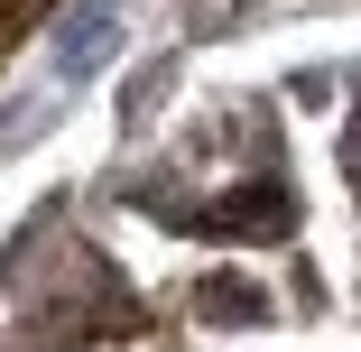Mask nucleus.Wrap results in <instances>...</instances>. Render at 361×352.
Wrapping results in <instances>:
<instances>
[{
	"label": "nucleus",
	"mask_w": 361,
	"mask_h": 352,
	"mask_svg": "<svg viewBox=\"0 0 361 352\" xmlns=\"http://www.w3.org/2000/svg\"><path fill=\"white\" fill-rule=\"evenodd\" d=\"M195 10H213V0H195Z\"/></svg>",
	"instance_id": "nucleus-4"
},
{
	"label": "nucleus",
	"mask_w": 361,
	"mask_h": 352,
	"mask_svg": "<svg viewBox=\"0 0 361 352\" xmlns=\"http://www.w3.org/2000/svg\"><path fill=\"white\" fill-rule=\"evenodd\" d=\"M0 19H19V0H0Z\"/></svg>",
	"instance_id": "nucleus-3"
},
{
	"label": "nucleus",
	"mask_w": 361,
	"mask_h": 352,
	"mask_svg": "<svg viewBox=\"0 0 361 352\" xmlns=\"http://www.w3.org/2000/svg\"><path fill=\"white\" fill-rule=\"evenodd\" d=\"M204 306H213V315H250L259 297L241 288V278H204Z\"/></svg>",
	"instance_id": "nucleus-2"
},
{
	"label": "nucleus",
	"mask_w": 361,
	"mask_h": 352,
	"mask_svg": "<svg viewBox=\"0 0 361 352\" xmlns=\"http://www.w3.org/2000/svg\"><path fill=\"white\" fill-rule=\"evenodd\" d=\"M287 223H297V195L269 186V176H250L241 195H223V204L204 214V232H223V241H269V232H287Z\"/></svg>",
	"instance_id": "nucleus-1"
}]
</instances>
